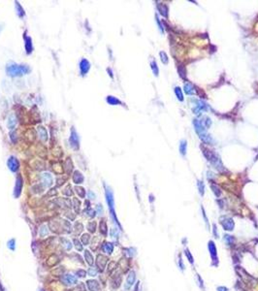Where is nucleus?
<instances>
[{"label": "nucleus", "instance_id": "obj_1", "mask_svg": "<svg viewBox=\"0 0 258 291\" xmlns=\"http://www.w3.org/2000/svg\"><path fill=\"white\" fill-rule=\"evenodd\" d=\"M193 125H194V127H195V131L197 132V134H198L199 138L201 139L202 141L204 142V143H206V144H209V145L213 144V138H212V137L210 136V134L207 132V128H205L204 126L201 124L200 120H193Z\"/></svg>", "mask_w": 258, "mask_h": 291}, {"label": "nucleus", "instance_id": "obj_2", "mask_svg": "<svg viewBox=\"0 0 258 291\" xmlns=\"http://www.w3.org/2000/svg\"><path fill=\"white\" fill-rule=\"evenodd\" d=\"M7 74L11 77L25 75L30 72V68L27 65H18V64H10L6 68Z\"/></svg>", "mask_w": 258, "mask_h": 291}, {"label": "nucleus", "instance_id": "obj_3", "mask_svg": "<svg viewBox=\"0 0 258 291\" xmlns=\"http://www.w3.org/2000/svg\"><path fill=\"white\" fill-rule=\"evenodd\" d=\"M203 154L207 158L208 161L212 163L217 170H219V171H223L224 170V167L222 165L220 158L213 151L208 150V149H203Z\"/></svg>", "mask_w": 258, "mask_h": 291}, {"label": "nucleus", "instance_id": "obj_4", "mask_svg": "<svg viewBox=\"0 0 258 291\" xmlns=\"http://www.w3.org/2000/svg\"><path fill=\"white\" fill-rule=\"evenodd\" d=\"M106 197H107V203H108L109 208H110V211H111L112 216H113V218H114V221H116L117 224L120 225V223L117 222V216H116V213H114V194H113V192L111 191V189H110V188H107V189H106Z\"/></svg>", "mask_w": 258, "mask_h": 291}, {"label": "nucleus", "instance_id": "obj_5", "mask_svg": "<svg viewBox=\"0 0 258 291\" xmlns=\"http://www.w3.org/2000/svg\"><path fill=\"white\" fill-rule=\"evenodd\" d=\"M221 225L222 227L224 228V230H227V231H232L234 229V220L231 218V217H221Z\"/></svg>", "mask_w": 258, "mask_h": 291}, {"label": "nucleus", "instance_id": "obj_6", "mask_svg": "<svg viewBox=\"0 0 258 291\" xmlns=\"http://www.w3.org/2000/svg\"><path fill=\"white\" fill-rule=\"evenodd\" d=\"M69 141H70V144H71V147H72L73 149H75V150H78L79 149V137L74 128L71 129V136H70Z\"/></svg>", "mask_w": 258, "mask_h": 291}, {"label": "nucleus", "instance_id": "obj_7", "mask_svg": "<svg viewBox=\"0 0 258 291\" xmlns=\"http://www.w3.org/2000/svg\"><path fill=\"white\" fill-rule=\"evenodd\" d=\"M8 167L12 172H17L20 168V162L14 156H11L8 159Z\"/></svg>", "mask_w": 258, "mask_h": 291}, {"label": "nucleus", "instance_id": "obj_8", "mask_svg": "<svg viewBox=\"0 0 258 291\" xmlns=\"http://www.w3.org/2000/svg\"><path fill=\"white\" fill-rule=\"evenodd\" d=\"M209 250H210L211 256L213 261V265H217V252H216V245L213 241L209 242Z\"/></svg>", "mask_w": 258, "mask_h": 291}, {"label": "nucleus", "instance_id": "obj_9", "mask_svg": "<svg viewBox=\"0 0 258 291\" xmlns=\"http://www.w3.org/2000/svg\"><path fill=\"white\" fill-rule=\"evenodd\" d=\"M21 189H22V179H21V176H18L17 178V180H16V185H15V191H14V195L15 197H18L20 194L21 192Z\"/></svg>", "mask_w": 258, "mask_h": 291}, {"label": "nucleus", "instance_id": "obj_10", "mask_svg": "<svg viewBox=\"0 0 258 291\" xmlns=\"http://www.w3.org/2000/svg\"><path fill=\"white\" fill-rule=\"evenodd\" d=\"M42 183L45 187H49L52 183V177L50 173H44L42 175Z\"/></svg>", "mask_w": 258, "mask_h": 291}, {"label": "nucleus", "instance_id": "obj_11", "mask_svg": "<svg viewBox=\"0 0 258 291\" xmlns=\"http://www.w3.org/2000/svg\"><path fill=\"white\" fill-rule=\"evenodd\" d=\"M183 90L187 95H194L196 94V89L195 87H193V84L190 83H185L183 85Z\"/></svg>", "mask_w": 258, "mask_h": 291}, {"label": "nucleus", "instance_id": "obj_12", "mask_svg": "<svg viewBox=\"0 0 258 291\" xmlns=\"http://www.w3.org/2000/svg\"><path fill=\"white\" fill-rule=\"evenodd\" d=\"M80 68H81V73L83 75H85L88 70L90 68V63L87 61V59H83L81 61V64H80Z\"/></svg>", "mask_w": 258, "mask_h": 291}, {"label": "nucleus", "instance_id": "obj_13", "mask_svg": "<svg viewBox=\"0 0 258 291\" xmlns=\"http://www.w3.org/2000/svg\"><path fill=\"white\" fill-rule=\"evenodd\" d=\"M37 131H38V135H39V138L42 140V141L46 142L48 140V132L46 128H44L43 126H38L37 128Z\"/></svg>", "mask_w": 258, "mask_h": 291}, {"label": "nucleus", "instance_id": "obj_14", "mask_svg": "<svg viewBox=\"0 0 258 291\" xmlns=\"http://www.w3.org/2000/svg\"><path fill=\"white\" fill-rule=\"evenodd\" d=\"M62 280L65 284H75V283H77V279L73 275H70V274L63 276Z\"/></svg>", "mask_w": 258, "mask_h": 291}, {"label": "nucleus", "instance_id": "obj_15", "mask_svg": "<svg viewBox=\"0 0 258 291\" xmlns=\"http://www.w3.org/2000/svg\"><path fill=\"white\" fill-rule=\"evenodd\" d=\"M73 180L76 184H80L84 182V176L82 175V173L80 171H75L74 175H73Z\"/></svg>", "mask_w": 258, "mask_h": 291}, {"label": "nucleus", "instance_id": "obj_16", "mask_svg": "<svg viewBox=\"0 0 258 291\" xmlns=\"http://www.w3.org/2000/svg\"><path fill=\"white\" fill-rule=\"evenodd\" d=\"M87 286L90 291H100V285L96 280H88Z\"/></svg>", "mask_w": 258, "mask_h": 291}, {"label": "nucleus", "instance_id": "obj_17", "mask_svg": "<svg viewBox=\"0 0 258 291\" xmlns=\"http://www.w3.org/2000/svg\"><path fill=\"white\" fill-rule=\"evenodd\" d=\"M157 9H158L159 13H160L163 17H165V18L168 17V8H167V6H166L165 4L158 3L157 4Z\"/></svg>", "mask_w": 258, "mask_h": 291}, {"label": "nucleus", "instance_id": "obj_18", "mask_svg": "<svg viewBox=\"0 0 258 291\" xmlns=\"http://www.w3.org/2000/svg\"><path fill=\"white\" fill-rule=\"evenodd\" d=\"M16 123H17L16 116L14 114H11L9 116V118H8V127L10 129H14L16 127Z\"/></svg>", "mask_w": 258, "mask_h": 291}, {"label": "nucleus", "instance_id": "obj_19", "mask_svg": "<svg viewBox=\"0 0 258 291\" xmlns=\"http://www.w3.org/2000/svg\"><path fill=\"white\" fill-rule=\"evenodd\" d=\"M135 279H136L135 273H134V272H131V273L128 275V276H127V280H126L127 284L125 285V287L126 288H129V287H130V286H131V285L134 283V282H135Z\"/></svg>", "mask_w": 258, "mask_h": 291}, {"label": "nucleus", "instance_id": "obj_20", "mask_svg": "<svg viewBox=\"0 0 258 291\" xmlns=\"http://www.w3.org/2000/svg\"><path fill=\"white\" fill-rule=\"evenodd\" d=\"M106 263H107V258H106L105 256H103V255H98V258H97V265H98V267L101 268V270L104 269Z\"/></svg>", "mask_w": 258, "mask_h": 291}, {"label": "nucleus", "instance_id": "obj_21", "mask_svg": "<svg viewBox=\"0 0 258 291\" xmlns=\"http://www.w3.org/2000/svg\"><path fill=\"white\" fill-rule=\"evenodd\" d=\"M186 147H187V143L185 140H181L180 142V152L181 155H185L186 154Z\"/></svg>", "mask_w": 258, "mask_h": 291}, {"label": "nucleus", "instance_id": "obj_22", "mask_svg": "<svg viewBox=\"0 0 258 291\" xmlns=\"http://www.w3.org/2000/svg\"><path fill=\"white\" fill-rule=\"evenodd\" d=\"M64 168L66 170L67 173H71L73 170V163L71 158H67L65 160V163H64Z\"/></svg>", "mask_w": 258, "mask_h": 291}, {"label": "nucleus", "instance_id": "obj_23", "mask_svg": "<svg viewBox=\"0 0 258 291\" xmlns=\"http://www.w3.org/2000/svg\"><path fill=\"white\" fill-rule=\"evenodd\" d=\"M174 91H175V94H176V96H177L178 100L183 102V91H181V88H180V87H175Z\"/></svg>", "mask_w": 258, "mask_h": 291}, {"label": "nucleus", "instance_id": "obj_24", "mask_svg": "<svg viewBox=\"0 0 258 291\" xmlns=\"http://www.w3.org/2000/svg\"><path fill=\"white\" fill-rule=\"evenodd\" d=\"M25 49H26V53L30 54L32 51V43H31V38L30 37H25Z\"/></svg>", "mask_w": 258, "mask_h": 291}, {"label": "nucleus", "instance_id": "obj_25", "mask_svg": "<svg viewBox=\"0 0 258 291\" xmlns=\"http://www.w3.org/2000/svg\"><path fill=\"white\" fill-rule=\"evenodd\" d=\"M197 106V110L195 112V114H198L199 111H207L208 110V106L206 105V103L203 102V101H198V105Z\"/></svg>", "mask_w": 258, "mask_h": 291}, {"label": "nucleus", "instance_id": "obj_26", "mask_svg": "<svg viewBox=\"0 0 258 291\" xmlns=\"http://www.w3.org/2000/svg\"><path fill=\"white\" fill-rule=\"evenodd\" d=\"M211 188H212V190H213V192L214 193V195L216 197H219V196L221 195V191H220L219 187L216 185V183H211Z\"/></svg>", "mask_w": 258, "mask_h": 291}, {"label": "nucleus", "instance_id": "obj_27", "mask_svg": "<svg viewBox=\"0 0 258 291\" xmlns=\"http://www.w3.org/2000/svg\"><path fill=\"white\" fill-rule=\"evenodd\" d=\"M107 102H108L109 104H111V105L121 104V102H120V100L117 99V98H116V97H114V96H108V97H107Z\"/></svg>", "mask_w": 258, "mask_h": 291}, {"label": "nucleus", "instance_id": "obj_28", "mask_svg": "<svg viewBox=\"0 0 258 291\" xmlns=\"http://www.w3.org/2000/svg\"><path fill=\"white\" fill-rule=\"evenodd\" d=\"M84 257H85V260H87V262L88 264L89 265L93 264V256L88 250H85V251H84Z\"/></svg>", "mask_w": 258, "mask_h": 291}, {"label": "nucleus", "instance_id": "obj_29", "mask_svg": "<svg viewBox=\"0 0 258 291\" xmlns=\"http://www.w3.org/2000/svg\"><path fill=\"white\" fill-rule=\"evenodd\" d=\"M75 190H76V192H77V194H78L81 198H84V196H85V191H84V189L83 188V187H81V186H76Z\"/></svg>", "mask_w": 258, "mask_h": 291}, {"label": "nucleus", "instance_id": "obj_30", "mask_svg": "<svg viewBox=\"0 0 258 291\" xmlns=\"http://www.w3.org/2000/svg\"><path fill=\"white\" fill-rule=\"evenodd\" d=\"M113 245L111 243H106L104 246H103V250L107 253H112L113 252Z\"/></svg>", "mask_w": 258, "mask_h": 291}, {"label": "nucleus", "instance_id": "obj_31", "mask_svg": "<svg viewBox=\"0 0 258 291\" xmlns=\"http://www.w3.org/2000/svg\"><path fill=\"white\" fill-rule=\"evenodd\" d=\"M150 67H151V70H152L154 76H158L159 70H158V67H157V64H156V62L154 60H152V61L150 62Z\"/></svg>", "mask_w": 258, "mask_h": 291}, {"label": "nucleus", "instance_id": "obj_32", "mask_svg": "<svg viewBox=\"0 0 258 291\" xmlns=\"http://www.w3.org/2000/svg\"><path fill=\"white\" fill-rule=\"evenodd\" d=\"M197 186H198V189H199V192H200V194L203 196V195H204V193H205V185H204V183H203L202 180H198V182H197Z\"/></svg>", "mask_w": 258, "mask_h": 291}, {"label": "nucleus", "instance_id": "obj_33", "mask_svg": "<svg viewBox=\"0 0 258 291\" xmlns=\"http://www.w3.org/2000/svg\"><path fill=\"white\" fill-rule=\"evenodd\" d=\"M160 58H161V61H162V63H164V64H168L169 62V58H168V55L166 54L165 51H160Z\"/></svg>", "mask_w": 258, "mask_h": 291}, {"label": "nucleus", "instance_id": "obj_34", "mask_svg": "<svg viewBox=\"0 0 258 291\" xmlns=\"http://www.w3.org/2000/svg\"><path fill=\"white\" fill-rule=\"evenodd\" d=\"M224 241L228 246H232V245L234 244V238L232 237V236H230V235H225Z\"/></svg>", "mask_w": 258, "mask_h": 291}, {"label": "nucleus", "instance_id": "obj_35", "mask_svg": "<svg viewBox=\"0 0 258 291\" xmlns=\"http://www.w3.org/2000/svg\"><path fill=\"white\" fill-rule=\"evenodd\" d=\"M100 232L102 233L103 235H107V225H106V222L103 220L100 223Z\"/></svg>", "mask_w": 258, "mask_h": 291}, {"label": "nucleus", "instance_id": "obj_36", "mask_svg": "<svg viewBox=\"0 0 258 291\" xmlns=\"http://www.w3.org/2000/svg\"><path fill=\"white\" fill-rule=\"evenodd\" d=\"M179 73H180V76L181 77V78H183V79H185V77H186V71H185V69H184V67H183V66H180V67H179Z\"/></svg>", "mask_w": 258, "mask_h": 291}, {"label": "nucleus", "instance_id": "obj_37", "mask_svg": "<svg viewBox=\"0 0 258 291\" xmlns=\"http://www.w3.org/2000/svg\"><path fill=\"white\" fill-rule=\"evenodd\" d=\"M45 168V163L43 162V161H36V169H38V170H43V169Z\"/></svg>", "mask_w": 258, "mask_h": 291}, {"label": "nucleus", "instance_id": "obj_38", "mask_svg": "<svg viewBox=\"0 0 258 291\" xmlns=\"http://www.w3.org/2000/svg\"><path fill=\"white\" fill-rule=\"evenodd\" d=\"M95 222H90V223H88V225H87V228H88V230H89L90 232H94L95 231Z\"/></svg>", "mask_w": 258, "mask_h": 291}, {"label": "nucleus", "instance_id": "obj_39", "mask_svg": "<svg viewBox=\"0 0 258 291\" xmlns=\"http://www.w3.org/2000/svg\"><path fill=\"white\" fill-rule=\"evenodd\" d=\"M62 169V166L60 165L59 163H55V164H54L52 165V171L54 172V173H56V174H58V170L57 169Z\"/></svg>", "mask_w": 258, "mask_h": 291}, {"label": "nucleus", "instance_id": "obj_40", "mask_svg": "<svg viewBox=\"0 0 258 291\" xmlns=\"http://www.w3.org/2000/svg\"><path fill=\"white\" fill-rule=\"evenodd\" d=\"M185 255H186V257L188 258V260L190 263H193V257H192V255L191 253H190V251H189L188 249H185Z\"/></svg>", "mask_w": 258, "mask_h": 291}, {"label": "nucleus", "instance_id": "obj_41", "mask_svg": "<svg viewBox=\"0 0 258 291\" xmlns=\"http://www.w3.org/2000/svg\"><path fill=\"white\" fill-rule=\"evenodd\" d=\"M16 5H17V9L18 10V16H20V17H22V16L24 15V13H23V9L21 8V5H20V4H18V2L16 3Z\"/></svg>", "mask_w": 258, "mask_h": 291}, {"label": "nucleus", "instance_id": "obj_42", "mask_svg": "<svg viewBox=\"0 0 258 291\" xmlns=\"http://www.w3.org/2000/svg\"><path fill=\"white\" fill-rule=\"evenodd\" d=\"M40 234H41L42 237H45L46 235L48 234V230H47V227H46V226H43L42 228H41V230H40Z\"/></svg>", "mask_w": 258, "mask_h": 291}, {"label": "nucleus", "instance_id": "obj_43", "mask_svg": "<svg viewBox=\"0 0 258 291\" xmlns=\"http://www.w3.org/2000/svg\"><path fill=\"white\" fill-rule=\"evenodd\" d=\"M156 18V22H157V24H158V27H159V29H160V31H161V33H163L164 32V30H163V26H162V23L160 22V20L158 18V17L156 16L155 17Z\"/></svg>", "mask_w": 258, "mask_h": 291}, {"label": "nucleus", "instance_id": "obj_44", "mask_svg": "<svg viewBox=\"0 0 258 291\" xmlns=\"http://www.w3.org/2000/svg\"><path fill=\"white\" fill-rule=\"evenodd\" d=\"M82 240H83V244H84V245H87V244L88 243V240H89V236L87 234H84V236H83V238H82Z\"/></svg>", "mask_w": 258, "mask_h": 291}, {"label": "nucleus", "instance_id": "obj_45", "mask_svg": "<svg viewBox=\"0 0 258 291\" xmlns=\"http://www.w3.org/2000/svg\"><path fill=\"white\" fill-rule=\"evenodd\" d=\"M74 244H75V246H76V249H78V250H82L83 249V247H82L81 246V244H80V242H79L78 240H74Z\"/></svg>", "mask_w": 258, "mask_h": 291}, {"label": "nucleus", "instance_id": "obj_46", "mask_svg": "<svg viewBox=\"0 0 258 291\" xmlns=\"http://www.w3.org/2000/svg\"><path fill=\"white\" fill-rule=\"evenodd\" d=\"M77 275H78V276H80V278H84V276H85V271L84 270L77 271Z\"/></svg>", "mask_w": 258, "mask_h": 291}, {"label": "nucleus", "instance_id": "obj_47", "mask_svg": "<svg viewBox=\"0 0 258 291\" xmlns=\"http://www.w3.org/2000/svg\"><path fill=\"white\" fill-rule=\"evenodd\" d=\"M72 193H73V192L71 191V187H70V186H67L66 188H65L64 194H66L67 196H69V195H72Z\"/></svg>", "mask_w": 258, "mask_h": 291}, {"label": "nucleus", "instance_id": "obj_48", "mask_svg": "<svg viewBox=\"0 0 258 291\" xmlns=\"http://www.w3.org/2000/svg\"><path fill=\"white\" fill-rule=\"evenodd\" d=\"M11 139H12V141L13 143H16L17 142V134H16V132H11Z\"/></svg>", "mask_w": 258, "mask_h": 291}, {"label": "nucleus", "instance_id": "obj_49", "mask_svg": "<svg viewBox=\"0 0 258 291\" xmlns=\"http://www.w3.org/2000/svg\"><path fill=\"white\" fill-rule=\"evenodd\" d=\"M88 273H89V275L91 276H96V273H97V272H96V270L94 268H90L89 271H88Z\"/></svg>", "mask_w": 258, "mask_h": 291}, {"label": "nucleus", "instance_id": "obj_50", "mask_svg": "<svg viewBox=\"0 0 258 291\" xmlns=\"http://www.w3.org/2000/svg\"><path fill=\"white\" fill-rule=\"evenodd\" d=\"M202 211H203V216H204V218H205V222H206L207 226L209 227V220H208L207 216H206V213H205V210H204V209H202Z\"/></svg>", "mask_w": 258, "mask_h": 291}, {"label": "nucleus", "instance_id": "obj_51", "mask_svg": "<svg viewBox=\"0 0 258 291\" xmlns=\"http://www.w3.org/2000/svg\"><path fill=\"white\" fill-rule=\"evenodd\" d=\"M66 180V178H64V179H58L57 180V185H61V184H63L64 183V180Z\"/></svg>", "mask_w": 258, "mask_h": 291}, {"label": "nucleus", "instance_id": "obj_52", "mask_svg": "<svg viewBox=\"0 0 258 291\" xmlns=\"http://www.w3.org/2000/svg\"><path fill=\"white\" fill-rule=\"evenodd\" d=\"M14 243H15V241H14V240H11L9 242V247L11 249H15V247H14V246H13V244H14Z\"/></svg>", "mask_w": 258, "mask_h": 291}, {"label": "nucleus", "instance_id": "obj_53", "mask_svg": "<svg viewBox=\"0 0 258 291\" xmlns=\"http://www.w3.org/2000/svg\"><path fill=\"white\" fill-rule=\"evenodd\" d=\"M78 290L80 291H85V287H84V284H81L78 287Z\"/></svg>", "mask_w": 258, "mask_h": 291}, {"label": "nucleus", "instance_id": "obj_54", "mask_svg": "<svg viewBox=\"0 0 258 291\" xmlns=\"http://www.w3.org/2000/svg\"><path fill=\"white\" fill-rule=\"evenodd\" d=\"M179 264H180V267L181 268V270H184V265H183V260H181V258H180V261H179Z\"/></svg>", "mask_w": 258, "mask_h": 291}, {"label": "nucleus", "instance_id": "obj_55", "mask_svg": "<svg viewBox=\"0 0 258 291\" xmlns=\"http://www.w3.org/2000/svg\"><path fill=\"white\" fill-rule=\"evenodd\" d=\"M217 291H228V289L224 286H220V287L217 288Z\"/></svg>", "mask_w": 258, "mask_h": 291}, {"label": "nucleus", "instance_id": "obj_56", "mask_svg": "<svg viewBox=\"0 0 258 291\" xmlns=\"http://www.w3.org/2000/svg\"><path fill=\"white\" fill-rule=\"evenodd\" d=\"M213 234H214V236L217 238V236H218V235H217V233H216V224L213 225Z\"/></svg>", "mask_w": 258, "mask_h": 291}, {"label": "nucleus", "instance_id": "obj_57", "mask_svg": "<svg viewBox=\"0 0 258 291\" xmlns=\"http://www.w3.org/2000/svg\"><path fill=\"white\" fill-rule=\"evenodd\" d=\"M97 211L100 212V213H102L103 212V209H102V207H101V205H98V206H97Z\"/></svg>", "mask_w": 258, "mask_h": 291}, {"label": "nucleus", "instance_id": "obj_58", "mask_svg": "<svg viewBox=\"0 0 258 291\" xmlns=\"http://www.w3.org/2000/svg\"><path fill=\"white\" fill-rule=\"evenodd\" d=\"M74 203H76V204H77V205H80V203H79V201H77L76 199H75V200H74ZM76 211H77V212H79V206H77V207H76Z\"/></svg>", "mask_w": 258, "mask_h": 291}, {"label": "nucleus", "instance_id": "obj_59", "mask_svg": "<svg viewBox=\"0 0 258 291\" xmlns=\"http://www.w3.org/2000/svg\"><path fill=\"white\" fill-rule=\"evenodd\" d=\"M88 195H89V197H92V199L95 197V196H94V194H93V193H91V192H89V193H88Z\"/></svg>", "mask_w": 258, "mask_h": 291}, {"label": "nucleus", "instance_id": "obj_60", "mask_svg": "<svg viewBox=\"0 0 258 291\" xmlns=\"http://www.w3.org/2000/svg\"><path fill=\"white\" fill-rule=\"evenodd\" d=\"M138 286H139V282H138V283H137V284H136V287H135V291H137V290H138Z\"/></svg>", "mask_w": 258, "mask_h": 291}, {"label": "nucleus", "instance_id": "obj_61", "mask_svg": "<svg viewBox=\"0 0 258 291\" xmlns=\"http://www.w3.org/2000/svg\"><path fill=\"white\" fill-rule=\"evenodd\" d=\"M1 30H2V25L0 24V31H1Z\"/></svg>", "mask_w": 258, "mask_h": 291}, {"label": "nucleus", "instance_id": "obj_62", "mask_svg": "<svg viewBox=\"0 0 258 291\" xmlns=\"http://www.w3.org/2000/svg\"><path fill=\"white\" fill-rule=\"evenodd\" d=\"M41 291H43V290H41Z\"/></svg>", "mask_w": 258, "mask_h": 291}]
</instances>
